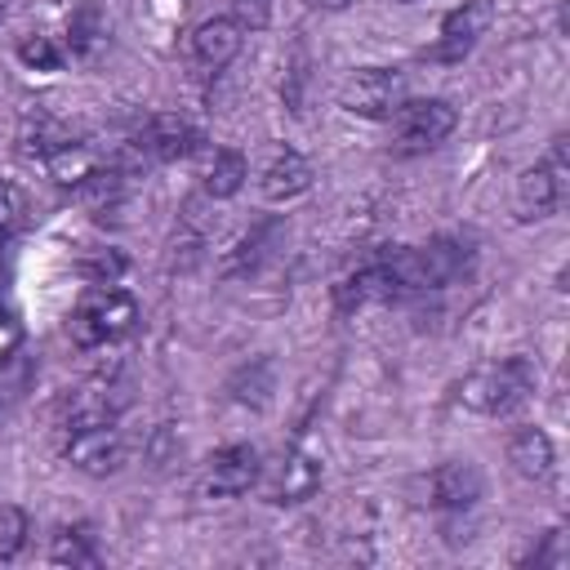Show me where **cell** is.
I'll return each instance as SVG.
<instances>
[{
  "instance_id": "cell-15",
  "label": "cell",
  "mask_w": 570,
  "mask_h": 570,
  "mask_svg": "<svg viewBox=\"0 0 570 570\" xmlns=\"http://www.w3.org/2000/svg\"><path fill=\"white\" fill-rule=\"evenodd\" d=\"M508 463L525 476V481H548L552 476V463H557V450H552V436L543 428H517L508 436Z\"/></svg>"
},
{
  "instance_id": "cell-21",
  "label": "cell",
  "mask_w": 570,
  "mask_h": 570,
  "mask_svg": "<svg viewBox=\"0 0 570 570\" xmlns=\"http://www.w3.org/2000/svg\"><path fill=\"white\" fill-rule=\"evenodd\" d=\"M67 36H71V53H80V58H94V53L107 45V22L98 18V9H89V4H85V9L71 18Z\"/></svg>"
},
{
  "instance_id": "cell-26",
  "label": "cell",
  "mask_w": 570,
  "mask_h": 570,
  "mask_svg": "<svg viewBox=\"0 0 570 570\" xmlns=\"http://www.w3.org/2000/svg\"><path fill=\"white\" fill-rule=\"evenodd\" d=\"M22 214H27V191H22L18 183L0 178V236L13 232V227L22 223Z\"/></svg>"
},
{
  "instance_id": "cell-22",
  "label": "cell",
  "mask_w": 570,
  "mask_h": 570,
  "mask_svg": "<svg viewBox=\"0 0 570 570\" xmlns=\"http://www.w3.org/2000/svg\"><path fill=\"white\" fill-rule=\"evenodd\" d=\"M31 534V517L18 503H0V561H13L27 548Z\"/></svg>"
},
{
  "instance_id": "cell-8",
  "label": "cell",
  "mask_w": 570,
  "mask_h": 570,
  "mask_svg": "<svg viewBox=\"0 0 570 570\" xmlns=\"http://www.w3.org/2000/svg\"><path fill=\"white\" fill-rule=\"evenodd\" d=\"M490 22H494V4L490 0H463L459 9H450L441 18V36L432 45V62H463L476 49V40L490 31Z\"/></svg>"
},
{
  "instance_id": "cell-4",
  "label": "cell",
  "mask_w": 570,
  "mask_h": 570,
  "mask_svg": "<svg viewBox=\"0 0 570 570\" xmlns=\"http://www.w3.org/2000/svg\"><path fill=\"white\" fill-rule=\"evenodd\" d=\"M405 102V76L396 67H356L338 85V107L361 120H387Z\"/></svg>"
},
{
  "instance_id": "cell-27",
  "label": "cell",
  "mask_w": 570,
  "mask_h": 570,
  "mask_svg": "<svg viewBox=\"0 0 570 570\" xmlns=\"http://www.w3.org/2000/svg\"><path fill=\"white\" fill-rule=\"evenodd\" d=\"M178 436L169 432V428H156L151 432V441H147V454H151V463H165V459H178Z\"/></svg>"
},
{
  "instance_id": "cell-23",
  "label": "cell",
  "mask_w": 570,
  "mask_h": 570,
  "mask_svg": "<svg viewBox=\"0 0 570 570\" xmlns=\"http://www.w3.org/2000/svg\"><path fill=\"white\" fill-rule=\"evenodd\" d=\"M18 62L31 71H58L62 67V49L49 36H22L18 40Z\"/></svg>"
},
{
  "instance_id": "cell-5",
  "label": "cell",
  "mask_w": 570,
  "mask_h": 570,
  "mask_svg": "<svg viewBox=\"0 0 570 570\" xmlns=\"http://www.w3.org/2000/svg\"><path fill=\"white\" fill-rule=\"evenodd\" d=\"M459 125V111L445 102V98H405L396 111H392V129H396V142L401 151H428L436 142H445Z\"/></svg>"
},
{
  "instance_id": "cell-28",
  "label": "cell",
  "mask_w": 570,
  "mask_h": 570,
  "mask_svg": "<svg viewBox=\"0 0 570 570\" xmlns=\"http://www.w3.org/2000/svg\"><path fill=\"white\" fill-rule=\"evenodd\" d=\"M534 566H566V552H561V530H548L543 543L530 552Z\"/></svg>"
},
{
  "instance_id": "cell-13",
  "label": "cell",
  "mask_w": 570,
  "mask_h": 570,
  "mask_svg": "<svg viewBox=\"0 0 570 570\" xmlns=\"http://www.w3.org/2000/svg\"><path fill=\"white\" fill-rule=\"evenodd\" d=\"M481 490H485V481H481V472L468 459H450V463H441L428 476V494H432V503L441 512H468V508H476Z\"/></svg>"
},
{
  "instance_id": "cell-18",
  "label": "cell",
  "mask_w": 570,
  "mask_h": 570,
  "mask_svg": "<svg viewBox=\"0 0 570 570\" xmlns=\"http://www.w3.org/2000/svg\"><path fill=\"white\" fill-rule=\"evenodd\" d=\"M76 134L58 120V116H49V111H36V116H27L22 120V134H18V151L27 156V160H49L58 147H67Z\"/></svg>"
},
{
  "instance_id": "cell-24",
  "label": "cell",
  "mask_w": 570,
  "mask_h": 570,
  "mask_svg": "<svg viewBox=\"0 0 570 570\" xmlns=\"http://www.w3.org/2000/svg\"><path fill=\"white\" fill-rule=\"evenodd\" d=\"M80 272H85L94 285H116V281L125 276V258H120L116 249H94V254L80 258Z\"/></svg>"
},
{
  "instance_id": "cell-6",
  "label": "cell",
  "mask_w": 570,
  "mask_h": 570,
  "mask_svg": "<svg viewBox=\"0 0 570 570\" xmlns=\"http://www.w3.org/2000/svg\"><path fill=\"white\" fill-rule=\"evenodd\" d=\"M258 481H263L267 503H303V499H312V494L321 490V463H316L307 450L289 445V450H281V454L258 472Z\"/></svg>"
},
{
  "instance_id": "cell-12",
  "label": "cell",
  "mask_w": 570,
  "mask_h": 570,
  "mask_svg": "<svg viewBox=\"0 0 570 570\" xmlns=\"http://www.w3.org/2000/svg\"><path fill=\"white\" fill-rule=\"evenodd\" d=\"M468 258H472V249H468L459 236H436V240L419 245V249H414V289L423 294V289L450 285V281L468 267Z\"/></svg>"
},
{
  "instance_id": "cell-20",
  "label": "cell",
  "mask_w": 570,
  "mask_h": 570,
  "mask_svg": "<svg viewBox=\"0 0 570 570\" xmlns=\"http://www.w3.org/2000/svg\"><path fill=\"white\" fill-rule=\"evenodd\" d=\"M49 561L53 566H98L94 534L85 525H58L49 539Z\"/></svg>"
},
{
  "instance_id": "cell-11",
  "label": "cell",
  "mask_w": 570,
  "mask_h": 570,
  "mask_svg": "<svg viewBox=\"0 0 570 570\" xmlns=\"http://www.w3.org/2000/svg\"><path fill=\"white\" fill-rule=\"evenodd\" d=\"M561 191H566V178H561L548 160H539V165H530V169L517 174L512 209H517L521 223H543V218L561 205Z\"/></svg>"
},
{
  "instance_id": "cell-2",
  "label": "cell",
  "mask_w": 570,
  "mask_h": 570,
  "mask_svg": "<svg viewBox=\"0 0 570 570\" xmlns=\"http://www.w3.org/2000/svg\"><path fill=\"white\" fill-rule=\"evenodd\" d=\"M134 325H138V298L120 285H89L67 321L76 347H111L129 338Z\"/></svg>"
},
{
  "instance_id": "cell-25",
  "label": "cell",
  "mask_w": 570,
  "mask_h": 570,
  "mask_svg": "<svg viewBox=\"0 0 570 570\" xmlns=\"http://www.w3.org/2000/svg\"><path fill=\"white\" fill-rule=\"evenodd\" d=\"M227 18L240 27V31H263L272 22V0H227Z\"/></svg>"
},
{
  "instance_id": "cell-19",
  "label": "cell",
  "mask_w": 570,
  "mask_h": 570,
  "mask_svg": "<svg viewBox=\"0 0 570 570\" xmlns=\"http://www.w3.org/2000/svg\"><path fill=\"white\" fill-rule=\"evenodd\" d=\"M272 236H276V227H249L223 258H218V272L223 276H254L263 263H267V254H272Z\"/></svg>"
},
{
  "instance_id": "cell-29",
  "label": "cell",
  "mask_w": 570,
  "mask_h": 570,
  "mask_svg": "<svg viewBox=\"0 0 570 570\" xmlns=\"http://www.w3.org/2000/svg\"><path fill=\"white\" fill-rule=\"evenodd\" d=\"M9 272H13V267H9V249H4V245H0V289H4V285H9Z\"/></svg>"
},
{
  "instance_id": "cell-14",
  "label": "cell",
  "mask_w": 570,
  "mask_h": 570,
  "mask_svg": "<svg viewBox=\"0 0 570 570\" xmlns=\"http://www.w3.org/2000/svg\"><path fill=\"white\" fill-rule=\"evenodd\" d=\"M240 40H245V31L232 22V18H205L196 31H191V62L200 67V71H223L236 53H240Z\"/></svg>"
},
{
  "instance_id": "cell-30",
  "label": "cell",
  "mask_w": 570,
  "mask_h": 570,
  "mask_svg": "<svg viewBox=\"0 0 570 570\" xmlns=\"http://www.w3.org/2000/svg\"><path fill=\"white\" fill-rule=\"evenodd\" d=\"M307 4H316V9H347V4H356V0H307Z\"/></svg>"
},
{
  "instance_id": "cell-9",
  "label": "cell",
  "mask_w": 570,
  "mask_h": 570,
  "mask_svg": "<svg viewBox=\"0 0 570 570\" xmlns=\"http://www.w3.org/2000/svg\"><path fill=\"white\" fill-rule=\"evenodd\" d=\"M312 187V165L294 147H272V156L258 169V196L267 205H289Z\"/></svg>"
},
{
  "instance_id": "cell-7",
  "label": "cell",
  "mask_w": 570,
  "mask_h": 570,
  "mask_svg": "<svg viewBox=\"0 0 570 570\" xmlns=\"http://www.w3.org/2000/svg\"><path fill=\"white\" fill-rule=\"evenodd\" d=\"M258 472H263V459H258L254 445H223L205 463L200 494L205 499H236V494L258 485Z\"/></svg>"
},
{
  "instance_id": "cell-3",
  "label": "cell",
  "mask_w": 570,
  "mask_h": 570,
  "mask_svg": "<svg viewBox=\"0 0 570 570\" xmlns=\"http://www.w3.org/2000/svg\"><path fill=\"white\" fill-rule=\"evenodd\" d=\"M62 454L85 476H111L125 463V436H120L116 419H71Z\"/></svg>"
},
{
  "instance_id": "cell-10",
  "label": "cell",
  "mask_w": 570,
  "mask_h": 570,
  "mask_svg": "<svg viewBox=\"0 0 570 570\" xmlns=\"http://www.w3.org/2000/svg\"><path fill=\"white\" fill-rule=\"evenodd\" d=\"M134 147H138V156H151V160H187V156L200 147V134H196L183 116L156 111V116H147V125L138 129Z\"/></svg>"
},
{
  "instance_id": "cell-1",
  "label": "cell",
  "mask_w": 570,
  "mask_h": 570,
  "mask_svg": "<svg viewBox=\"0 0 570 570\" xmlns=\"http://www.w3.org/2000/svg\"><path fill=\"white\" fill-rule=\"evenodd\" d=\"M539 383V370L530 365V356H503L494 365H481L472 370L463 383H459V405L472 410V414H485V419H499V414H512L517 405L530 401Z\"/></svg>"
},
{
  "instance_id": "cell-17",
  "label": "cell",
  "mask_w": 570,
  "mask_h": 570,
  "mask_svg": "<svg viewBox=\"0 0 570 570\" xmlns=\"http://www.w3.org/2000/svg\"><path fill=\"white\" fill-rule=\"evenodd\" d=\"M102 165H107V160H102L89 142H80V138H71L67 147H58V151L45 160L49 178H53V183H62V187H76V191H80V187H85Z\"/></svg>"
},
{
  "instance_id": "cell-31",
  "label": "cell",
  "mask_w": 570,
  "mask_h": 570,
  "mask_svg": "<svg viewBox=\"0 0 570 570\" xmlns=\"http://www.w3.org/2000/svg\"><path fill=\"white\" fill-rule=\"evenodd\" d=\"M396 4H410V0H396Z\"/></svg>"
},
{
  "instance_id": "cell-16",
  "label": "cell",
  "mask_w": 570,
  "mask_h": 570,
  "mask_svg": "<svg viewBox=\"0 0 570 570\" xmlns=\"http://www.w3.org/2000/svg\"><path fill=\"white\" fill-rule=\"evenodd\" d=\"M245 178H249L245 151L218 147V151L205 160V169H200V191H205L209 200H227V196H236V191L245 187Z\"/></svg>"
}]
</instances>
